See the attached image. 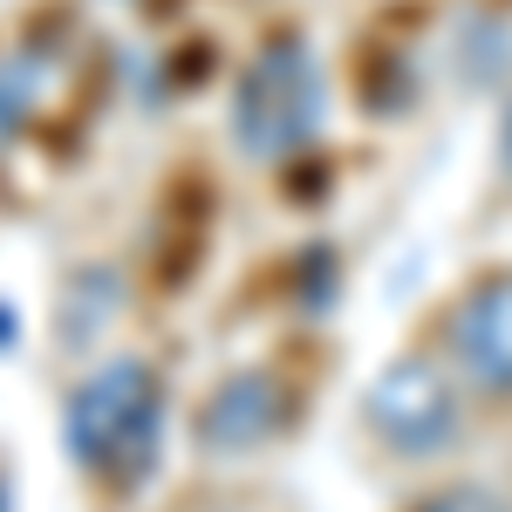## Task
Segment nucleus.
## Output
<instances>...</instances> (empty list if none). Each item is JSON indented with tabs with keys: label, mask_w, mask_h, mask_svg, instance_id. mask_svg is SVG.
Masks as SVG:
<instances>
[{
	"label": "nucleus",
	"mask_w": 512,
	"mask_h": 512,
	"mask_svg": "<svg viewBox=\"0 0 512 512\" xmlns=\"http://www.w3.org/2000/svg\"><path fill=\"white\" fill-rule=\"evenodd\" d=\"M62 444L89 478L137 492L164 451V383L144 355H117L103 369H89L69 410H62Z\"/></svg>",
	"instance_id": "obj_1"
},
{
	"label": "nucleus",
	"mask_w": 512,
	"mask_h": 512,
	"mask_svg": "<svg viewBox=\"0 0 512 512\" xmlns=\"http://www.w3.org/2000/svg\"><path fill=\"white\" fill-rule=\"evenodd\" d=\"M321 117H328V76L321 55L301 35H274L233 82V144L253 164H280L301 144H315Z\"/></svg>",
	"instance_id": "obj_2"
},
{
	"label": "nucleus",
	"mask_w": 512,
	"mask_h": 512,
	"mask_svg": "<svg viewBox=\"0 0 512 512\" xmlns=\"http://www.w3.org/2000/svg\"><path fill=\"white\" fill-rule=\"evenodd\" d=\"M362 424L376 431L383 451L424 465L444 458L458 437H465V396L458 376L437 362V355H396L376 369V383L362 390Z\"/></svg>",
	"instance_id": "obj_3"
},
{
	"label": "nucleus",
	"mask_w": 512,
	"mask_h": 512,
	"mask_svg": "<svg viewBox=\"0 0 512 512\" xmlns=\"http://www.w3.org/2000/svg\"><path fill=\"white\" fill-rule=\"evenodd\" d=\"M280 424H287V390H280L267 369H239V376H226L219 390L198 403L192 444H198V458L233 465V458L267 451L280 437Z\"/></svg>",
	"instance_id": "obj_4"
},
{
	"label": "nucleus",
	"mask_w": 512,
	"mask_h": 512,
	"mask_svg": "<svg viewBox=\"0 0 512 512\" xmlns=\"http://www.w3.org/2000/svg\"><path fill=\"white\" fill-rule=\"evenodd\" d=\"M451 349L465 383L485 396H512V274H485L451 308Z\"/></svg>",
	"instance_id": "obj_5"
},
{
	"label": "nucleus",
	"mask_w": 512,
	"mask_h": 512,
	"mask_svg": "<svg viewBox=\"0 0 512 512\" xmlns=\"http://www.w3.org/2000/svg\"><path fill=\"white\" fill-rule=\"evenodd\" d=\"M35 96H41L35 62H0V151L35 123Z\"/></svg>",
	"instance_id": "obj_6"
},
{
	"label": "nucleus",
	"mask_w": 512,
	"mask_h": 512,
	"mask_svg": "<svg viewBox=\"0 0 512 512\" xmlns=\"http://www.w3.org/2000/svg\"><path fill=\"white\" fill-rule=\"evenodd\" d=\"M417 512H512L499 492H485V485H451V492H437V499H424Z\"/></svg>",
	"instance_id": "obj_7"
},
{
	"label": "nucleus",
	"mask_w": 512,
	"mask_h": 512,
	"mask_svg": "<svg viewBox=\"0 0 512 512\" xmlns=\"http://www.w3.org/2000/svg\"><path fill=\"white\" fill-rule=\"evenodd\" d=\"M499 164H506V185H512V96H506V117H499Z\"/></svg>",
	"instance_id": "obj_8"
},
{
	"label": "nucleus",
	"mask_w": 512,
	"mask_h": 512,
	"mask_svg": "<svg viewBox=\"0 0 512 512\" xmlns=\"http://www.w3.org/2000/svg\"><path fill=\"white\" fill-rule=\"evenodd\" d=\"M14 342H21V315L0 301V349H14Z\"/></svg>",
	"instance_id": "obj_9"
},
{
	"label": "nucleus",
	"mask_w": 512,
	"mask_h": 512,
	"mask_svg": "<svg viewBox=\"0 0 512 512\" xmlns=\"http://www.w3.org/2000/svg\"><path fill=\"white\" fill-rule=\"evenodd\" d=\"M0 512H14V485L7 478H0Z\"/></svg>",
	"instance_id": "obj_10"
}]
</instances>
